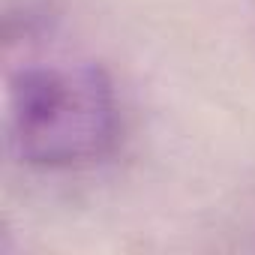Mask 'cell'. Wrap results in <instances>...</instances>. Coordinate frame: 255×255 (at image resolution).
I'll return each instance as SVG.
<instances>
[{
	"mask_svg": "<svg viewBox=\"0 0 255 255\" xmlns=\"http://www.w3.org/2000/svg\"><path fill=\"white\" fill-rule=\"evenodd\" d=\"M120 129L114 81L96 63L39 60L9 75L6 147L27 168H90L114 153Z\"/></svg>",
	"mask_w": 255,
	"mask_h": 255,
	"instance_id": "6da1fadb",
	"label": "cell"
}]
</instances>
